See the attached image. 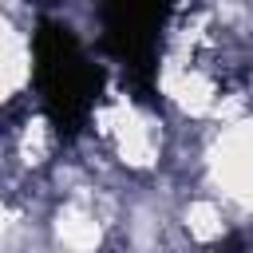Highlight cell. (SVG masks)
<instances>
[{"label": "cell", "instance_id": "obj_1", "mask_svg": "<svg viewBox=\"0 0 253 253\" xmlns=\"http://www.w3.org/2000/svg\"><path fill=\"white\" fill-rule=\"evenodd\" d=\"M28 43L20 40V32L4 28V47H0V75H4V95H16L20 83L32 75V63H28Z\"/></svg>", "mask_w": 253, "mask_h": 253}, {"label": "cell", "instance_id": "obj_2", "mask_svg": "<svg viewBox=\"0 0 253 253\" xmlns=\"http://www.w3.org/2000/svg\"><path fill=\"white\" fill-rule=\"evenodd\" d=\"M55 233L71 253H91L99 245V221L83 210H63L59 221H55Z\"/></svg>", "mask_w": 253, "mask_h": 253}, {"label": "cell", "instance_id": "obj_3", "mask_svg": "<svg viewBox=\"0 0 253 253\" xmlns=\"http://www.w3.org/2000/svg\"><path fill=\"white\" fill-rule=\"evenodd\" d=\"M186 225H190V233H194L198 241L221 237V213H217L213 202H194V206L186 210Z\"/></svg>", "mask_w": 253, "mask_h": 253}]
</instances>
